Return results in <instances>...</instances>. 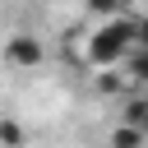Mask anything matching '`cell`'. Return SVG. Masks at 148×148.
Returning <instances> with one entry per match:
<instances>
[{"label": "cell", "mask_w": 148, "mask_h": 148, "mask_svg": "<svg viewBox=\"0 0 148 148\" xmlns=\"http://www.w3.org/2000/svg\"><path fill=\"white\" fill-rule=\"evenodd\" d=\"M134 51V18H106L88 32V65L97 69H120Z\"/></svg>", "instance_id": "cell-1"}, {"label": "cell", "mask_w": 148, "mask_h": 148, "mask_svg": "<svg viewBox=\"0 0 148 148\" xmlns=\"http://www.w3.org/2000/svg\"><path fill=\"white\" fill-rule=\"evenodd\" d=\"M120 125H134V130H143V134H148V92L125 97V106H120Z\"/></svg>", "instance_id": "cell-3"}, {"label": "cell", "mask_w": 148, "mask_h": 148, "mask_svg": "<svg viewBox=\"0 0 148 148\" xmlns=\"http://www.w3.org/2000/svg\"><path fill=\"white\" fill-rule=\"evenodd\" d=\"M125 74H130V83L139 88V92H148V51H130V60H125Z\"/></svg>", "instance_id": "cell-5"}, {"label": "cell", "mask_w": 148, "mask_h": 148, "mask_svg": "<svg viewBox=\"0 0 148 148\" xmlns=\"http://www.w3.org/2000/svg\"><path fill=\"white\" fill-rule=\"evenodd\" d=\"M134 46L148 51V18H134Z\"/></svg>", "instance_id": "cell-9"}, {"label": "cell", "mask_w": 148, "mask_h": 148, "mask_svg": "<svg viewBox=\"0 0 148 148\" xmlns=\"http://www.w3.org/2000/svg\"><path fill=\"white\" fill-rule=\"evenodd\" d=\"M125 83H130V74H125V69H102V74L92 79V88H97L102 97H120V92H125Z\"/></svg>", "instance_id": "cell-4"}, {"label": "cell", "mask_w": 148, "mask_h": 148, "mask_svg": "<svg viewBox=\"0 0 148 148\" xmlns=\"http://www.w3.org/2000/svg\"><path fill=\"white\" fill-rule=\"evenodd\" d=\"M106 143H111V148H148V134H143V130H134V125H116Z\"/></svg>", "instance_id": "cell-6"}, {"label": "cell", "mask_w": 148, "mask_h": 148, "mask_svg": "<svg viewBox=\"0 0 148 148\" xmlns=\"http://www.w3.org/2000/svg\"><path fill=\"white\" fill-rule=\"evenodd\" d=\"M88 5V14H97L102 23L106 18H120V9H125V0H83Z\"/></svg>", "instance_id": "cell-8"}, {"label": "cell", "mask_w": 148, "mask_h": 148, "mask_svg": "<svg viewBox=\"0 0 148 148\" xmlns=\"http://www.w3.org/2000/svg\"><path fill=\"white\" fill-rule=\"evenodd\" d=\"M42 60H46V51H42V42H37V37L14 32V37L5 42V65H14V69H37Z\"/></svg>", "instance_id": "cell-2"}, {"label": "cell", "mask_w": 148, "mask_h": 148, "mask_svg": "<svg viewBox=\"0 0 148 148\" xmlns=\"http://www.w3.org/2000/svg\"><path fill=\"white\" fill-rule=\"evenodd\" d=\"M28 139H23V125L14 120V116H5L0 120V148H23Z\"/></svg>", "instance_id": "cell-7"}]
</instances>
